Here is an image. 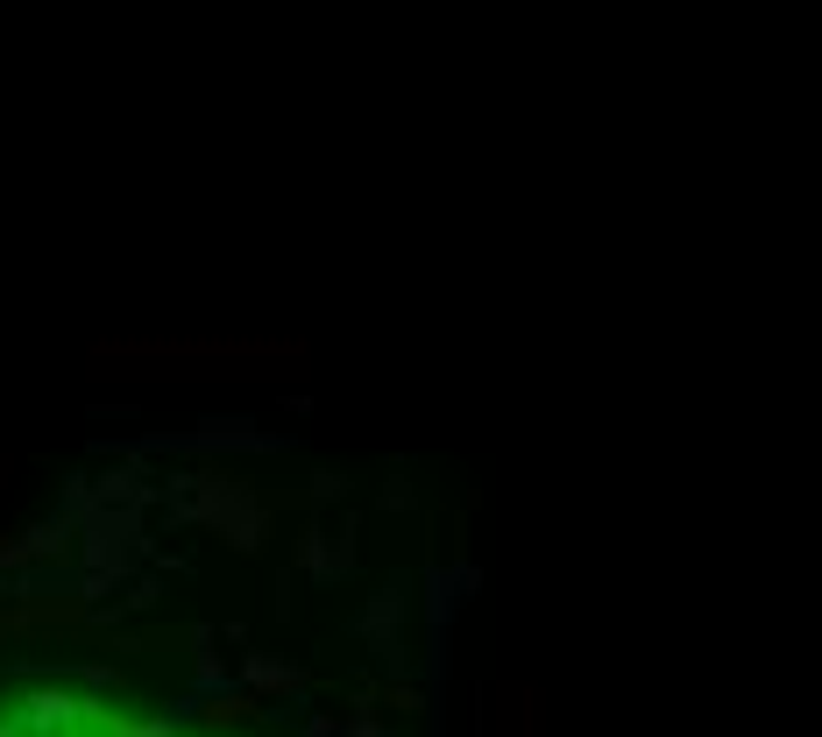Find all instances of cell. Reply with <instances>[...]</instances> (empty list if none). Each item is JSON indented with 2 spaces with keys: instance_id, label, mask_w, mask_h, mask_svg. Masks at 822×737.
Wrapping results in <instances>:
<instances>
[{
  "instance_id": "cell-1",
  "label": "cell",
  "mask_w": 822,
  "mask_h": 737,
  "mask_svg": "<svg viewBox=\"0 0 822 737\" xmlns=\"http://www.w3.org/2000/svg\"><path fill=\"white\" fill-rule=\"evenodd\" d=\"M0 737H199L185 724H164V716L100 702V695H71V688H36L14 695L0 709Z\"/></svg>"
}]
</instances>
